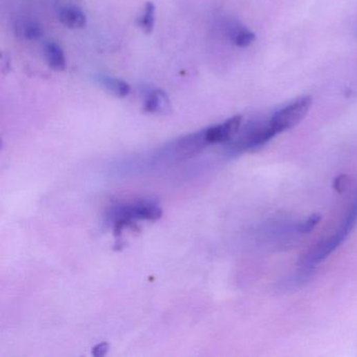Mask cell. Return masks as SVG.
<instances>
[{
  "mask_svg": "<svg viewBox=\"0 0 357 357\" xmlns=\"http://www.w3.org/2000/svg\"><path fill=\"white\" fill-rule=\"evenodd\" d=\"M357 222V193L350 208L347 211L340 225L334 231V234L320 240L311 251L302 259V267L311 269L327 259L334 251L340 247L345 239L349 236Z\"/></svg>",
  "mask_w": 357,
  "mask_h": 357,
  "instance_id": "6da1fadb",
  "label": "cell"
},
{
  "mask_svg": "<svg viewBox=\"0 0 357 357\" xmlns=\"http://www.w3.org/2000/svg\"><path fill=\"white\" fill-rule=\"evenodd\" d=\"M162 209L151 200L121 204L113 206L108 218L113 223L115 235H121L124 229L135 224L137 220L155 221L162 217Z\"/></svg>",
  "mask_w": 357,
  "mask_h": 357,
  "instance_id": "7a4b0ae2",
  "label": "cell"
},
{
  "mask_svg": "<svg viewBox=\"0 0 357 357\" xmlns=\"http://www.w3.org/2000/svg\"><path fill=\"white\" fill-rule=\"evenodd\" d=\"M209 146L206 137V130L186 135L169 144L167 148L160 150V160L180 162L194 157Z\"/></svg>",
  "mask_w": 357,
  "mask_h": 357,
  "instance_id": "3957f363",
  "label": "cell"
},
{
  "mask_svg": "<svg viewBox=\"0 0 357 357\" xmlns=\"http://www.w3.org/2000/svg\"><path fill=\"white\" fill-rule=\"evenodd\" d=\"M311 105V97L305 95L276 111L269 117V122L277 135L296 127L306 117Z\"/></svg>",
  "mask_w": 357,
  "mask_h": 357,
  "instance_id": "277c9868",
  "label": "cell"
},
{
  "mask_svg": "<svg viewBox=\"0 0 357 357\" xmlns=\"http://www.w3.org/2000/svg\"><path fill=\"white\" fill-rule=\"evenodd\" d=\"M241 125H242V117L235 115L224 123L206 128L204 130H206V137L209 145L230 141L235 135H238Z\"/></svg>",
  "mask_w": 357,
  "mask_h": 357,
  "instance_id": "5b68a950",
  "label": "cell"
},
{
  "mask_svg": "<svg viewBox=\"0 0 357 357\" xmlns=\"http://www.w3.org/2000/svg\"><path fill=\"white\" fill-rule=\"evenodd\" d=\"M144 111L153 115H169L172 113L171 101L167 93L162 89L148 91L144 100Z\"/></svg>",
  "mask_w": 357,
  "mask_h": 357,
  "instance_id": "8992f818",
  "label": "cell"
},
{
  "mask_svg": "<svg viewBox=\"0 0 357 357\" xmlns=\"http://www.w3.org/2000/svg\"><path fill=\"white\" fill-rule=\"evenodd\" d=\"M61 23L72 30H79L86 26L87 17L84 12L76 6H64L58 12Z\"/></svg>",
  "mask_w": 357,
  "mask_h": 357,
  "instance_id": "52a82bcc",
  "label": "cell"
},
{
  "mask_svg": "<svg viewBox=\"0 0 357 357\" xmlns=\"http://www.w3.org/2000/svg\"><path fill=\"white\" fill-rule=\"evenodd\" d=\"M44 59L52 70L62 72L66 68V58L60 44L55 41H48L44 46Z\"/></svg>",
  "mask_w": 357,
  "mask_h": 357,
  "instance_id": "ba28073f",
  "label": "cell"
},
{
  "mask_svg": "<svg viewBox=\"0 0 357 357\" xmlns=\"http://www.w3.org/2000/svg\"><path fill=\"white\" fill-rule=\"evenodd\" d=\"M97 84H100L105 90L117 97H126L129 95L131 88L130 85L121 79L107 75H99L97 77Z\"/></svg>",
  "mask_w": 357,
  "mask_h": 357,
  "instance_id": "9c48e42d",
  "label": "cell"
},
{
  "mask_svg": "<svg viewBox=\"0 0 357 357\" xmlns=\"http://www.w3.org/2000/svg\"><path fill=\"white\" fill-rule=\"evenodd\" d=\"M155 5L152 1H148L137 19L139 28L145 34H151L153 32L154 26H155Z\"/></svg>",
  "mask_w": 357,
  "mask_h": 357,
  "instance_id": "30bf717a",
  "label": "cell"
},
{
  "mask_svg": "<svg viewBox=\"0 0 357 357\" xmlns=\"http://www.w3.org/2000/svg\"><path fill=\"white\" fill-rule=\"evenodd\" d=\"M19 32L22 37L30 41H38L44 35V28L37 21H26L19 26Z\"/></svg>",
  "mask_w": 357,
  "mask_h": 357,
  "instance_id": "8fae6325",
  "label": "cell"
},
{
  "mask_svg": "<svg viewBox=\"0 0 357 357\" xmlns=\"http://www.w3.org/2000/svg\"><path fill=\"white\" fill-rule=\"evenodd\" d=\"M231 38L235 46L240 48H247L251 46L255 40V36L253 32L244 28H237L231 32Z\"/></svg>",
  "mask_w": 357,
  "mask_h": 357,
  "instance_id": "7c38bea8",
  "label": "cell"
},
{
  "mask_svg": "<svg viewBox=\"0 0 357 357\" xmlns=\"http://www.w3.org/2000/svg\"><path fill=\"white\" fill-rule=\"evenodd\" d=\"M320 216L318 214L312 215L307 219L305 222L301 223L299 226V231L301 233H310L313 230V227L320 222Z\"/></svg>",
  "mask_w": 357,
  "mask_h": 357,
  "instance_id": "4fadbf2b",
  "label": "cell"
},
{
  "mask_svg": "<svg viewBox=\"0 0 357 357\" xmlns=\"http://www.w3.org/2000/svg\"><path fill=\"white\" fill-rule=\"evenodd\" d=\"M108 349L109 346L107 342H101V344H97V346L93 347V354L95 357L104 356L108 352Z\"/></svg>",
  "mask_w": 357,
  "mask_h": 357,
  "instance_id": "5bb4252c",
  "label": "cell"
},
{
  "mask_svg": "<svg viewBox=\"0 0 357 357\" xmlns=\"http://www.w3.org/2000/svg\"><path fill=\"white\" fill-rule=\"evenodd\" d=\"M348 184V182H347L346 176H340V177L336 180V184H334V188H336V191H344L346 189V186Z\"/></svg>",
  "mask_w": 357,
  "mask_h": 357,
  "instance_id": "9a60e30c",
  "label": "cell"
}]
</instances>
